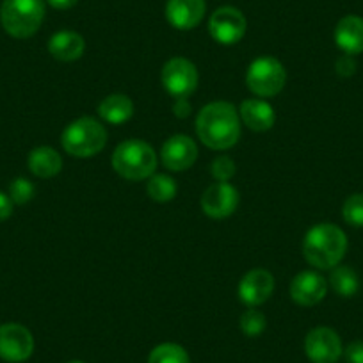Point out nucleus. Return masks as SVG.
<instances>
[{
  "instance_id": "nucleus-1",
  "label": "nucleus",
  "mask_w": 363,
  "mask_h": 363,
  "mask_svg": "<svg viewBox=\"0 0 363 363\" xmlns=\"http://www.w3.org/2000/svg\"><path fill=\"white\" fill-rule=\"evenodd\" d=\"M196 134L212 150H228L240 138V116L230 102H212L196 118Z\"/></svg>"
},
{
  "instance_id": "nucleus-2",
  "label": "nucleus",
  "mask_w": 363,
  "mask_h": 363,
  "mask_svg": "<svg viewBox=\"0 0 363 363\" xmlns=\"http://www.w3.org/2000/svg\"><path fill=\"white\" fill-rule=\"evenodd\" d=\"M347 251V237L333 223H320L310 228L303 242L306 262L317 269H333Z\"/></svg>"
},
{
  "instance_id": "nucleus-3",
  "label": "nucleus",
  "mask_w": 363,
  "mask_h": 363,
  "mask_svg": "<svg viewBox=\"0 0 363 363\" xmlns=\"http://www.w3.org/2000/svg\"><path fill=\"white\" fill-rule=\"evenodd\" d=\"M113 167L125 180H146L157 167V153L148 143L141 139H128L120 143L114 150Z\"/></svg>"
},
{
  "instance_id": "nucleus-4",
  "label": "nucleus",
  "mask_w": 363,
  "mask_h": 363,
  "mask_svg": "<svg viewBox=\"0 0 363 363\" xmlns=\"http://www.w3.org/2000/svg\"><path fill=\"white\" fill-rule=\"evenodd\" d=\"M62 148L77 159H87L102 152L107 145V130L95 118L84 116L72 121L62 132Z\"/></svg>"
},
{
  "instance_id": "nucleus-5",
  "label": "nucleus",
  "mask_w": 363,
  "mask_h": 363,
  "mask_svg": "<svg viewBox=\"0 0 363 363\" xmlns=\"http://www.w3.org/2000/svg\"><path fill=\"white\" fill-rule=\"evenodd\" d=\"M45 18L43 0H4L0 22L6 33L16 40H26L40 30Z\"/></svg>"
},
{
  "instance_id": "nucleus-6",
  "label": "nucleus",
  "mask_w": 363,
  "mask_h": 363,
  "mask_svg": "<svg viewBox=\"0 0 363 363\" xmlns=\"http://www.w3.org/2000/svg\"><path fill=\"white\" fill-rule=\"evenodd\" d=\"M287 82L284 65L274 57H258L250 65L246 73L247 89L262 99L277 96Z\"/></svg>"
},
{
  "instance_id": "nucleus-7",
  "label": "nucleus",
  "mask_w": 363,
  "mask_h": 363,
  "mask_svg": "<svg viewBox=\"0 0 363 363\" xmlns=\"http://www.w3.org/2000/svg\"><path fill=\"white\" fill-rule=\"evenodd\" d=\"M198 69L189 59L173 57L162 68V86L173 99H189L198 87Z\"/></svg>"
},
{
  "instance_id": "nucleus-8",
  "label": "nucleus",
  "mask_w": 363,
  "mask_h": 363,
  "mask_svg": "<svg viewBox=\"0 0 363 363\" xmlns=\"http://www.w3.org/2000/svg\"><path fill=\"white\" fill-rule=\"evenodd\" d=\"M33 351L34 338L26 326L16 323L0 326V358L9 363H20L29 359Z\"/></svg>"
},
{
  "instance_id": "nucleus-9",
  "label": "nucleus",
  "mask_w": 363,
  "mask_h": 363,
  "mask_svg": "<svg viewBox=\"0 0 363 363\" xmlns=\"http://www.w3.org/2000/svg\"><path fill=\"white\" fill-rule=\"evenodd\" d=\"M208 33L218 43L235 45L246 34V18L242 13L232 6L216 9L208 22Z\"/></svg>"
},
{
  "instance_id": "nucleus-10",
  "label": "nucleus",
  "mask_w": 363,
  "mask_h": 363,
  "mask_svg": "<svg viewBox=\"0 0 363 363\" xmlns=\"http://www.w3.org/2000/svg\"><path fill=\"white\" fill-rule=\"evenodd\" d=\"M305 352L312 363H337L342 356V340L331 328L319 326L308 331L305 338Z\"/></svg>"
},
{
  "instance_id": "nucleus-11",
  "label": "nucleus",
  "mask_w": 363,
  "mask_h": 363,
  "mask_svg": "<svg viewBox=\"0 0 363 363\" xmlns=\"http://www.w3.org/2000/svg\"><path fill=\"white\" fill-rule=\"evenodd\" d=\"M239 193L228 182H216L201 196V208L212 219H225L235 212Z\"/></svg>"
},
{
  "instance_id": "nucleus-12",
  "label": "nucleus",
  "mask_w": 363,
  "mask_h": 363,
  "mask_svg": "<svg viewBox=\"0 0 363 363\" xmlns=\"http://www.w3.org/2000/svg\"><path fill=\"white\" fill-rule=\"evenodd\" d=\"M162 164L171 171H186L196 162L198 146L189 135L177 134L167 139L160 150Z\"/></svg>"
},
{
  "instance_id": "nucleus-13",
  "label": "nucleus",
  "mask_w": 363,
  "mask_h": 363,
  "mask_svg": "<svg viewBox=\"0 0 363 363\" xmlns=\"http://www.w3.org/2000/svg\"><path fill=\"white\" fill-rule=\"evenodd\" d=\"M274 291V278L265 269H253L240 280L237 294L239 299L250 308L260 306L262 303L267 301Z\"/></svg>"
},
{
  "instance_id": "nucleus-14",
  "label": "nucleus",
  "mask_w": 363,
  "mask_h": 363,
  "mask_svg": "<svg viewBox=\"0 0 363 363\" xmlns=\"http://www.w3.org/2000/svg\"><path fill=\"white\" fill-rule=\"evenodd\" d=\"M207 4L205 0H167L166 18L174 29L191 30L203 20Z\"/></svg>"
},
{
  "instance_id": "nucleus-15",
  "label": "nucleus",
  "mask_w": 363,
  "mask_h": 363,
  "mask_svg": "<svg viewBox=\"0 0 363 363\" xmlns=\"http://www.w3.org/2000/svg\"><path fill=\"white\" fill-rule=\"evenodd\" d=\"M328 284L319 272L303 271L294 277L291 284L292 301L301 306H313L320 303L326 296Z\"/></svg>"
},
{
  "instance_id": "nucleus-16",
  "label": "nucleus",
  "mask_w": 363,
  "mask_h": 363,
  "mask_svg": "<svg viewBox=\"0 0 363 363\" xmlns=\"http://www.w3.org/2000/svg\"><path fill=\"white\" fill-rule=\"evenodd\" d=\"M335 43L345 55H358L363 52V18L347 15L335 27Z\"/></svg>"
},
{
  "instance_id": "nucleus-17",
  "label": "nucleus",
  "mask_w": 363,
  "mask_h": 363,
  "mask_svg": "<svg viewBox=\"0 0 363 363\" xmlns=\"http://www.w3.org/2000/svg\"><path fill=\"white\" fill-rule=\"evenodd\" d=\"M239 116L240 121L255 132L271 130L274 121H277V114H274V109L271 107V104L260 99L244 100L240 104Z\"/></svg>"
},
{
  "instance_id": "nucleus-18",
  "label": "nucleus",
  "mask_w": 363,
  "mask_h": 363,
  "mask_svg": "<svg viewBox=\"0 0 363 363\" xmlns=\"http://www.w3.org/2000/svg\"><path fill=\"white\" fill-rule=\"evenodd\" d=\"M84 50H86V41L75 30H59L48 40V52L57 61H77L82 57Z\"/></svg>"
},
{
  "instance_id": "nucleus-19",
  "label": "nucleus",
  "mask_w": 363,
  "mask_h": 363,
  "mask_svg": "<svg viewBox=\"0 0 363 363\" xmlns=\"http://www.w3.org/2000/svg\"><path fill=\"white\" fill-rule=\"evenodd\" d=\"M29 169L38 178H52L62 169V157L50 146H40L29 153Z\"/></svg>"
},
{
  "instance_id": "nucleus-20",
  "label": "nucleus",
  "mask_w": 363,
  "mask_h": 363,
  "mask_svg": "<svg viewBox=\"0 0 363 363\" xmlns=\"http://www.w3.org/2000/svg\"><path fill=\"white\" fill-rule=\"evenodd\" d=\"M99 114L106 123L121 125L128 121L134 114V102L127 95H109L100 102Z\"/></svg>"
},
{
  "instance_id": "nucleus-21",
  "label": "nucleus",
  "mask_w": 363,
  "mask_h": 363,
  "mask_svg": "<svg viewBox=\"0 0 363 363\" xmlns=\"http://www.w3.org/2000/svg\"><path fill=\"white\" fill-rule=\"evenodd\" d=\"M330 284L335 294H338L340 298H352L359 289L358 274L349 265H337V267H333Z\"/></svg>"
},
{
  "instance_id": "nucleus-22",
  "label": "nucleus",
  "mask_w": 363,
  "mask_h": 363,
  "mask_svg": "<svg viewBox=\"0 0 363 363\" xmlns=\"http://www.w3.org/2000/svg\"><path fill=\"white\" fill-rule=\"evenodd\" d=\"M146 191H148V196L152 198L153 201L166 203V201H171L177 196L178 187L177 182L171 177H167V174H152V177L148 178Z\"/></svg>"
},
{
  "instance_id": "nucleus-23",
  "label": "nucleus",
  "mask_w": 363,
  "mask_h": 363,
  "mask_svg": "<svg viewBox=\"0 0 363 363\" xmlns=\"http://www.w3.org/2000/svg\"><path fill=\"white\" fill-rule=\"evenodd\" d=\"M148 363H191V358L182 345L166 342L152 349Z\"/></svg>"
},
{
  "instance_id": "nucleus-24",
  "label": "nucleus",
  "mask_w": 363,
  "mask_h": 363,
  "mask_svg": "<svg viewBox=\"0 0 363 363\" xmlns=\"http://www.w3.org/2000/svg\"><path fill=\"white\" fill-rule=\"evenodd\" d=\"M240 330L246 337H258V335L264 333L265 330V315L257 308H247L246 312L240 315Z\"/></svg>"
},
{
  "instance_id": "nucleus-25",
  "label": "nucleus",
  "mask_w": 363,
  "mask_h": 363,
  "mask_svg": "<svg viewBox=\"0 0 363 363\" xmlns=\"http://www.w3.org/2000/svg\"><path fill=\"white\" fill-rule=\"evenodd\" d=\"M345 223L354 228H363V193L351 194L342 207Z\"/></svg>"
},
{
  "instance_id": "nucleus-26",
  "label": "nucleus",
  "mask_w": 363,
  "mask_h": 363,
  "mask_svg": "<svg viewBox=\"0 0 363 363\" xmlns=\"http://www.w3.org/2000/svg\"><path fill=\"white\" fill-rule=\"evenodd\" d=\"M34 196V186L30 184L27 178H15L9 186V198H11L13 203L26 205L33 200Z\"/></svg>"
},
{
  "instance_id": "nucleus-27",
  "label": "nucleus",
  "mask_w": 363,
  "mask_h": 363,
  "mask_svg": "<svg viewBox=\"0 0 363 363\" xmlns=\"http://www.w3.org/2000/svg\"><path fill=\"white\" fill-rule=\"evenodd\" d=\"M211 171L212 177L218 182H228L232 180L233 174H235V162H233L228 155H219L216 157L214 162H212Z\"/></svg>"
},
{
  "instance_id": "nucleus-28",
  "label": "nucleus",
  "mask_w": 363,
  "mask_h": 363,
  "mask_svg": "<svg viewBox=\"0 0 363 363\" xmlns=\"http://www.w3.org/2000/svg\"><path fill=\"white\" fill-rule=\"evenodd\" d=\"M345 359L349 363H363V340H354L345 347Z\"/></svg>"
},
{
  "instance_id": "nucleus-29",
  "label": "nucleus",
  "mask_w": 363,
  "mask_h": 363,
  "mask_svg": "<svg viewBox=\"0 0 363 363\" xmlns=\"http://www.w3.org/2000/svg\"><path fill=\"white\" fill-rule=\"evenodd\" d=\"M335 68H337V73L340 77H351V75H354V72H356V62H354V59H352V55L344 54L337 61Z\"/></svg>"
},
{
  "instance_id": "nucleus-30",
  "label": "nucleus",
  "mask_w": 363,
  "mask_h": 363,
  "mask_svg": "<svg viewBox=\"0 0 363 363\" xmlns=\"http://www.w3.org/2000/svg\"><path fill=\"white\" fill-rule=\"evenodd\" d=\"M173 111H174V116H177V118H187V116H189V113H191L189 99H174Z\"/></svg>"
},
{
  "instance_id": "nucleus-31",
  "label": "nucleus",
  "mask_w": 363,
  "mask_h": 363,
  "mask_svg": "<svg viewBox=\"0 0 363 363\" xmlns=\"http://www.w3.org/2000/svg\"><path fill=\"white\" fill-rule=\"evenodd\" d=\"M13 214V201L8 194L0 193V221H6Z\"/></svg>"
},
{
  "instance_id": "nucleus-32",
  "label": "nucleus",
  "mask_w": 363,
  "mask_h": 363,
  "mask_svg": "<svg viewBox=\"0 0 363 363\" xmlns=\"http://www.w3.org/2000/svg\"><path fill=\"white\" fill-rule=\"evenodd\" d=\"M77 2H79V0H48V4H50L54 9H59V11L72 9Z\"/></svg>"
},
{
  "instance_id": "nucleus-33",
  "label": "nucleus",
  "mask_w": 363,
  "mask_h": 363,
  "mask_svg": "<svg viewBox=\"0 0 363 363\" xmlns=\"http://www.w3.org/2000/svg\"><path fill=\"white\" fill-rule=\"evenodd\" d=\"M68 363H84V362H68Z\"/></svg>"
}]
</instances>
